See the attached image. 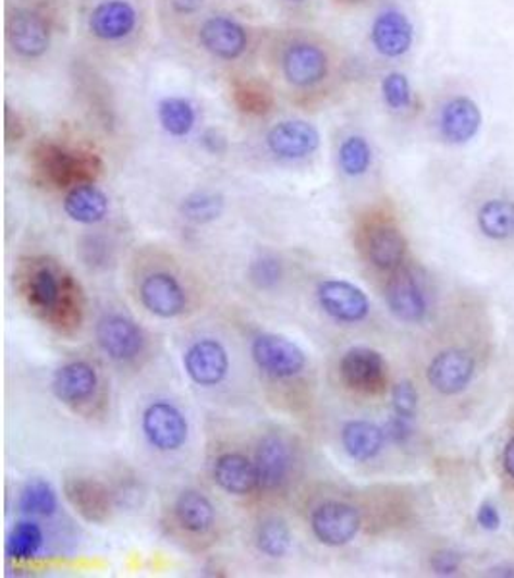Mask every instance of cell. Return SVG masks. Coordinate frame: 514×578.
<instances>
[{"label": "cell", "instance_id": "cell-1", "mask_svg": "<svg viewBox=\"0 0 514 578\" xmlns=\"http://www.w3.org/2000/svg\"><path fill=\"white\" fill-rule=\"evenodd\" d=\"M258 59L272 89L301 109L328 101L347 77V62L340 47L308 27L265 29Z\"/></svg>", "mask_w": 514, "mask_h": 578}, {"label": "cell", "instance_id": "cell-2", "mask_svg": "<svg viewBox=\"0 0 514 578\" xmlns=\"http://www.w3.org/2000/svg\"><path fill=\"white\" fill-rule=\"evenodd\" d=\"M77 37L95 59L132 60L150 39V0H74Z\"/></svg>", "mask_w": 514, "mask_h": 578}, {"label": "cell", "instance_id": "cell-3", "mask_svg": "<svg viewBox=\"0 0 514 578\" xmlns=\"http://www.w3.org/2000/svg\"><path fill=\"white\" fill-rule=\"evenodd\" d=\"M72 14L74 0H7V59L22 70H37L47 64L66 35Z\"/></svg>", "mask_w": 514, "mask_h": 578}, {"label": "cell", "instance_id": "cell-4", "mask_svg": "<svg viewBox=\"0 0 514 578\" xmlns=\"http://www.w3.org/2000/svg\"><path fill=\"white\" fill-rule=\"evenodd\" d=\"M27 309L60 334L72 335L84 322V290L66 269L50 259H27L16 274Z\"/></svg>", "mask_w": 514, "mask_h": 578}, {"label": "cell", "instance_id": "cell-5", "mask_svg": "<svg viewBox=\"0 0 514 578\" xmlns=\"http://www.w3.org/2000/svg\"><path fill=\"white\" fill-rule=\"evenodd\" d=\"M262 37L265 27L253 26L247 20L215 7L199 17L180 41L192 47L205 62L237 74L260 57Z\"/></svg>", "mask_w": 514, "mask_h": 578}, {"label": "cell", "instance_id": "cell-6", "mask_svg": "<svg viewBox=\"0 0 514 578\" xmlns=\"http://www.w3.org/2000/svg\"><path fill=\"white\" fill-rule=\"evenodd\" d=\"M35 177L52 189H72L75 185L97 184L105 164L99 155L68 147L64 143L41 139L29 151Z\"/></svg>", "mask_w": 514, "mask_h": 578}, {"label": "cell", "instance_id": "cell-7", "mask_svg": "<svg viewBox=\"0 0 514 578\" xmlns=\"http://www.w3.org/2000/svg\"><path fill=\"white\" fill-rule=\"evenodd\" d=\"M360 244L376 269L395 272L407 255V237L388 212H370L360 226Z\"/></svg>", "mask_w": 514, "mask_h": 578}, {"label": "cell", "instance_id": "cell-8", "mask_svg": "<svg viewBox=\"0 0 514 578\" xmlns=\"http://www.w3.org/2000/svg\"><path fill=\"white\" fill-rule=\"evenodd\" d=\"M484 126L480 104L466 93H451L438 104L436 130L448 145H466L478 137Z\"/></svg>", "mask_w": 514, "mask_h": 578}, {"label": "cell", "instance_id": "cell-9", "mask_svg": "<svg viewBox=\"0 0 514 578\" xmlns=\"http://www.w3.org/2000/svg\"><path fill=\"white\" fill-rule=\"evenodd\" d=\"M318 127L303 118H285L268 127L265 145L268 152L278 160L297 162L313 157L320 149Z\"/></svg>", "mask_w": 514, "mask_h": 578}, {"label": "cell", "instance_id": "cell-10", "mask_svg": "<svg viewBox=\"0 0 514 578\" xmlns=\"http://www.w3.org/2000/svg\"><path fill=\"white\" fill-rule=\"evenodd\" d=\"M368 41L374 52L386 60L407 57L415 45V24L407 12L397 7H388L374 16Z\"/></svg>", "mask_w": 514, "mask_h": 578}, {"label": "cell", "instance_id": "cell-11", "mask_svg": "<svg viewBox=\"0 0 514 578\" xmlns=\"http://www.w3.org/2000/svg\"><path fill=\"white\" fill-rule=\"evenodd\" d=\"M340 374L348 390L365 395H380L388 388V362L370 347L348 349L340 362Z\"/></svg>", "mask_w": 514, "mask_h": 578}, {"label": "cell", "instance_id": "cell-12", "mask_svg": "<svg viewBox=\"0 0 514 578\" xmlns=\"http://www.w3.org/2000/svg\"><path fill=\"white\" fill-rule=\"evenodd\" d=\"M258 369L272 378H293L307 365V357L299 345L278 334L258 335L250 347Z\"/></svg>", "mask_w": 514, "mask_h": 578}, {"label": "cell", "instance_id": "cell-13", "mask_svg": "<svg viewBox=\"0 0 514 578\" xmlns=\"http://www.w3.org/2000/svg\"><path fill=\"white\" fill-rule=\"evenodd\" d=\"M310 527L323 545L340 548L357 538L360 513L348 503L326 502L316 507L310 517Z\"/></svg>", "mask_w": 514, "mask_h": 578}, {"label": "cell", "instance_id": "cell-14", "mask_svg": "<svg viewBox=\"0 0 514 578\" xmlns=\"http://www.w3.org/2000/svg\"><path fill=\"white\" fill-rule=\"evenodd\" d=\"M143 432L152 447L160 452H175L185 444L189 427L175 405L155 402L143 413Z\"/></svg>", "mask_w": 514, "mask_h": 578}, {"label": "cell", "instance_id": "cell-15", "mask_svg": "<svg viewBox=\"0 0 514 578\" xmlns=\"http://www.w3.org/2000/svg\"><path fill=\"white\" fill-rule=\"evenodd\" d=\"M97 342L107 357L118 362H127L142 355L145 335L142 328L124 315H107L97 324Z\"/></svg>", "mask_w": 514, "mask_h": 578}, {"label": "cell", "instance_id": "cell-16", "mask_svg": "<svg viewBox=\"0 0 514 578\" xmlns=\"http://www.w3.org/2000/svg\"><path fill=\"white\" fill-rule=\"evenodd\" d=\"M316 297L323 312L338 322H360L370 312V302L365 292L345 280H326L318 285Z\"/></svg>", "mask_w": 514, "mask_h": 578}, {"label": "cell", "instance_id": "cell-17", "mask_svg": "<svg viewBox=\"0 0 514 578\" xmlns=\"http://www.w3.org/2000/svg\"><path fill=\"white\" fill-rule=\"evenodd\" d=\"M476 372L470 353L463 349H448L441 352L428 367V382L436 392L443 395H456L465 392L473 382Z\"/></svg>", "mask_w": 514, "mask_h": 578}, {"label": "cell", "instance_id": "cell-18", "mask_svg": "<svg viewBox=\"0 0 514 578\" xmlns=\"http://www.w3.org/2000/svg\"><path fill=\"white\" fill-rule=\"evenodd\" d=\"M183 367L187 377L197 385H218L230 370V359L224 345L212 337L199 340L187 349L183 357Z\"/></svg>", "mask_w": 514, "mask_h": 578}, {"label": "cell", "instance_id": "cell-19", "mask_svg": "<svg viewBox=\"0 0 514 578\" xmlns=\"http://www.w3.org/2000/svg\"><path fill=\"white\" fill-rule=\"evenodd\" d=\"M386 303L395 319L416 324L428 315V302L423 287L407 270L397 269L386 285Z\"/></svg>", "mask_w": 514, "mask_h": 578}, {"label": "cell", "instance_id": "cell-20", "mask_svg": "<svg viewBox=\"0 0 514 578\" xmlns=\"http://www.w3.org/2000/svg\"><path fill=\"white\" fill-rule=\"evenodd\" d=\"M64 495L74 512L87 522L102 525L112 513V494L102 482L93 478H68L64 482Z\"/></svg>", "mask_w": 514, "mask_h": 578}, {"label": "cell", "instance_id": "cell-21", "mask_svg": "<svg viewBox=\"0 0 514 578\" xmlns=\"http://www.w3.org/2000/svg\"><path fill=\"white\" fill-rule=\"evenodd\" d=\"M139 295L143 305L160 319L180 317L187 305L182 284L167 272H157L145 278Z\"/></svg>", "mask_w": 514, "mask_h": 578}, {"label": "cell", "instance_id": "cell-22", "mask_svg": "<svg viewBox=\"0 0 514 578\" xmlns=\"http://www.w3.org/2000/svg\"><path fill=\"white\" fill-rule=\"evenodd\" d=\"M255 467H257L258 488L276 490L282 487L290 477V444L278 434L262 438L255 453Z\"/></svg>", "mask_w": 514, "mask_h": 578}, {"label": "cell", "instance_id": "cell-23", "mask_svg": "<svg viewBox=\"0 0 514 578\" xmlns=\"http://www.w3.org/2000/svg\"><path fill=\"white\" fill-rule=\"evenodd\" d=\"M99 385L97 370L85 360H74L60 367L52 378V392L68 405L87 402Z\"/></svg>", "mask_w": 514, "mask_h": 578}, {"label": "cell", "instance_id": "cell-24", "mask_svg": "<svg viewBox=\"0 0 514 578\" xmlns=\"http://www.w3.org/2000/svg\"><path fill=\"white\" fill-rule=\"evenodd\" d=\"M62 205L68 219L85 226L102 222L110 209L107 193L97 184L75 185L72 189H68Z\"/></svg>", "mask_w": 514, "mask_h": 578}, {"label": "cell", "instance_id": "cell-25", "mask_svg": "<svg viewBox=\"0 0 514 578\" xmlns=\"http://www.w3.org/2000/svg\"><path fill=\"white\" fill-rule=\"evenodd\" d=\"M215 480L228 494L247 495L258 488L257 467L241 453H224L216 459Z\"/></svg>", "mask_w": 514, "mask_h": 578}, {"label": "cell", "instance_id": "cell-26", "mask_svg": "<svg viewBox=\"0 0 514 578\" xmlns=\"http://www.w3.org/2000/svg\"><path fill=\"white\" fill-rule=\"evenodd\" d=\"M383 428L368 420H351L341 430V444L351 459L366 463L378 457L383 450Z\"/></svg>", "mask_w": 514, "mask_h": 578}, {"label": "cell", "instance_id": "cell-27", "mask_svg": "<svg viewBox=\"0 0 514 578\" xmlns=\"http://www.w3.org/2000/svg\"><path fill=\"white\" fill-rule=\"evenodd\" d=\"M380 97L383 109L388 110L391 116L413 118L420 109L415 87L407 74L401 70H390L388 74H383L380 82Z\"/></svg>", "mask_w": 514, "mask_h": 578}, {"label": "cell", "instance_id": "cell-28", "mask_svg": "<svg viewBox=\"0 0 514 578\" xmlns=\"http://www.w3.org/2000/svg\"><path fill=\"white\" fill-rule=\"evenodd\" d=\"M212 9V0H157L160 24L178 39Z\"/></svg>", "mask_w": 514, "mask_h": 578}, {"label": "cell", "instance_id": "cell-29", "mask_svg": "<svg viewBox=\"0 0 514 578\" xmlns=\"http://www.w3.org/2000/svg\"><path fill=\"white\" fill-rule=\"evenodd\" d=\"M157 120L164 134L175 139H183L197 126V107L189 99L180 95L162 97L157 104Z\"/></svg>", "mask_w": 514, "mask_h": 578}, {"label": "cell", "instance_id": "cell-30", "mask_svg": "<svg viewBox=\"0 0 514 578\" xmlns=\"http://www.w3.org/2000/svg\"><path fill=\"white\" fill-rule=\"evenodd\" d=\"M175 519L193 534H205L215 525V505L197 490H185L175 500Z\"/></svg>", "mask_w": 514, "mask_h": 578}, {"label": "cell", "instance_id": "cell-31", "mask_svg": "<svg viewBox=\"0 0 514 578\" xmlns=\"http://www.w3.org/2000/svg\"><path fill=\"white\" fill-rule=\"evenodd\" d=\"M478 227L481 234L495 242H503L514 235V201L490 199L478 209Z\"/></svg>", "mask_w": 514, "mask_h": 578}, {"label": "cell", "instance_id": "cell-32", "mask_svg": "<svg viewBox=\"0 0 514 578\" xmlns=\"http://www.w3.org/2000/svg\"><path fill=\"white\" fill-rule=\"evenodd\" d=\"M274 89L272 85L262 84L249 76L233 74V97L237 107L253 116H262L274 107Z\"/></svg>", "mask_w": 514, "mask_h": 578}, {"label": "cell", "instance_id": "cell-33", "mask_svg": "<svg viewBox=\"0 0 514 578\" xmlns=\"http://www.w3.org/2000/svg\"><path fill=\"white\" fill-rule=\"evenodd\" d=\"M338 162H340L341 172H343L345 176H365V174H368V170L372 168V145L366 139L365 135H347V137L340 143V149H338Z\"/></svg>", "mask_w": 514, "mask_h": 578}, {"label": "cell", "instance_id": "cell-34", "mask_svg": "<svg viewBox=\"0 0 514 578\" xmlns=\"http://www.w3.org/2000/svg\"><path fill=\"white\" fill-rule=\"evenodd\" d=\"M59 509V495L50 482L32 478L20 494V512L32 517H50Z\"/></svg>", "mask_w": 514, "mask_h": 578}, {"label": "cell", "instance_id": "cell-35", "mask_svg": "<svg viewBox=\"0 0 514 578\" xmlns=\"http://www.w3.org/2000/svg\"><path fill=\"white\" fill-rule=\"evenodd\" d=\"M42 530L34 520H20L10 532L7 542V555L16 562H29L37 553L41 552Z\"/></svg>", "mask_w": 514, "mask_h": 578}, {"label": "cell", "instance_id": "cell-36", "mask_svg": "<svg viewBox=\"0 0 514 578\" xmlns=\"http://www.w3.org/2000/svg\"><path fill=\"white\" fill-rule=\"evenodd\" d=\"M224 207V197L220 193L195 192L183 199L180 214L193 224H208L222 217Z\"/></svg>", "mask_w": 514, "mask_h": 578}, {"label": "cell", "instance_id": "cell-37", "mask_svg": "<svg viewBox=\"0 0 514 578\" xmlns=\"http://www.w3.org/2000/svg\"><path fill=\"white\" fill-rule=\"evenodd\" d=\"M257 548L268 557H283L290 552L291 530L282 519H266L257 530Z\"/></svg>", "mask_w": 514, "mask_h": 578}, {"label": "cell", "instance_id": "cell-38", "mask_svg": "<svg viewBox=\"0 0 514 578\" xmlns=\"http://www.w3.org/2000/svg\"><path fill=\"white\" fill-rule=\"evenodd\" d=\"M282 260L274 255H260L249 267V280L258 290H272L282 282Z\"/></svg>", "mask_w": 514, "mask_h": 578}, {"label": "cell", "instance_id": "cell-39", "mask_svg": "<svg viewBox=\"0 0 514 578\" xmlns=\"http://www.w3.org/2000/svg\"><path fill=\"white\" fill-rule=\"evenodd\" d=\"M391 402H393V411L401 417L407 419H415L416 409H418V392L415 385L411 384L408 380L399 382L393 392H391Z\"/></svg>", "mask_w": 514, "mask_h": 578}, {"label": "cell", "instance_id": "cell-40", "mask_svg": "<svg viewBox=\"0 0 514 578\" xmlns=\"http://www.w3.org/2000/svg\"><path fill=\"white\" fill-rule=\"evenodd\" d=\"M461 563H463L461 555L453 550H440L433 553L430 559L431 570L440 577L455 575L456 570L461 569Z\"/></svg>", "mask_w": 514, "mask_h": 578}, {"label": "cell", "instance_id": "cell-41", "mask_svg": "<svg viewBox=\"0 0 514 578\" xmlns=\"http://www.w3.org/2000/svg\"><path fill=\"white\" fill-rule=\"evenodd\" d=\"M407 417H401V415H393L388 425L383 427L386 432V440H391L393 444H405L408 438L413 436V425Z\"/></svg>", "mask_w": 514, "mask_h": 578}, {"label": "cell", "instance_id": "cell-42", "mask_svg": "<svg viewBox=\"0 0 514 578\" xmlns=\"http://www.w3.org/2000/svg\"><path fill=\"white\" fill-rule=\"evenodd\" d=\"M476 519H478V525L486 530H498L499 525H501L499 512L491 503H481Z\"/></svg>", "mask_w": 514, "mask_h": 578}, {"label": "cell", "instance_id": "cell-43", "mask_svg": "<svg viewBox=\"0 0 514 578\" xmlns=\"http://www.w3.org/2000/svg\"><path fill=\"white\" fill-rule=\"evenodd\" d=\"M203 147L207 149L210 155H222L228 149V142H225L224 135L220 134L218 130H207L203 134Z\"/></svg>", "mask_w": 514, "mask_h": 578}, {"label": "cell", "instance_id": "cell-44", "mask_svg": "<svg viewBox=\"0 0 514 578\" xmlns=\"http://www.w3.org/2000/svg\"><path fill=\"white\" fill-rule=\"evenodd\" d=\"M276 4L285 12H307L308 7L313 4V0H274Z\"/></svg>", "mask_w": 514, "mask_h": 578}, {"label": "cell", "instance_id": "cell-45", "mask_svg": "<svg viewBox=\"0 0 514 578\" xmlns=\"http://www.w3.org/2000/svg\"><path fill=\"white\" fill-rule=\"evenodd\" d=\"M503 465H505L506 475L514 480V438L509 440L505 453H503Z\"/></svg>", "mask_w": 514, "mask_h": 578}, {"label": "cell", "instance_id": "cell-46", "mask_svg": "<svg viewBox=\"0 0 514 578\" xmlns=\"http://www.w3.org/2000/svg\"><path fill=\"white\" fill-rule=\"evenodd\" d=\"M333 4L335 7H340V9H363V7H366V4H370L372 0H332Z\"/></svg>", "mask_w": 514, "mask_h": 578}]
</instances>
